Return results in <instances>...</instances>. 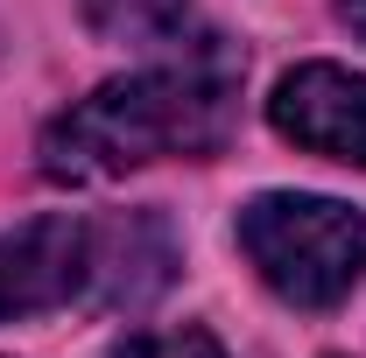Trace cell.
Here are the masks:
<instances>
[{"label": "cell", "instance_id": "obj_3", "mask_svg": "<svg viewBox=\"0 0 366 358\" xmlns=\"http://www.w3.org/2000/svg\"><path fill=\"white\" fill-rule=\"evenodd\" d=\"M268 127L303 155L366 169V78L345 63H296L268 98Z\"/></svg>", "mask_w": 366, "mask_h": 358}, {"label": "cell", "instance_id": "obj_4", "mask_svg": "<svg viewBox=\"0 0 366 358\" xmlns=\"http://www.w3.org/2000/svg\"><path fill=\"white\" fill-rule=\"evenodd\" d=\"M92 288V225L29 218L21 232H0V323L64 310Z\"/></svg>", "mask_w": 366, "mask_h": 358}, {"label": "cell", "instance_id": "obj_1", "mask_svg": "<svg viewBox=\"0 0 366 358\" xmlns=\"http://www.w3.org/2000/svg\"><path fill=\"white\" fill-rule=\"evenodd\" d=\"M239 113V56L219 36L169 63L113 78L43 127L36 169L49 183H113L169 155H219Z\"/></svg>", "mask_w": 366, "mask_h": 358}, {"label": "cell", "instance_id": "obj_6", "mask_svg": "<svg viewBox=\"0 0 366 358\" xmlns=\"http://www.w3.org/2000/svg\"><path fill=\"white\" fill-rule=\"evenodd\" d=\"M113 358H232L212 330H148V337H127Z\"/></svg>", "mask_w": 366, "mask_h": 358}, {"label": "cell", "instance_id": "obj_5", "mask_svg": "<svg viewBox=\"0 0 366 358\" xmlns=\"http://www.w3.org/2000/svg\"><path fill=\"white\" fill-rule=\"evenodd\" d=\"M190 0H85L92 36L106 43H177Z\"/></svg>", "mask_w": 366, "mask_h": 358}, {"label": "cell", "instance_id": "obj_7", "mask_svg": "<svg viewBox=\"0 0 366 358\" xmlns=\"http://www.w3.org/2000/svg\"><path fill=\"white\" fill-rule=\"evenodd\" d=\"M338 21H345V29L366 43V0H338Z\"/></svg>", "mask_w": 366, "mask_h": 358}, {"label": "cell", "instance_id": "obj_2", "mask_svg": "<svg viewBox=\"0 0 366 358\" xmlns=\"http://www.w3.org/2000/svg\"><path fill=\"white\" fill-rule=\"evenodd\" d=\"M239 253L296 310H338L366 274V218L338 197L268 190L239 211Z\"/></svg>", "mask_w": 366, "mask_h": 358}]
</instances>
